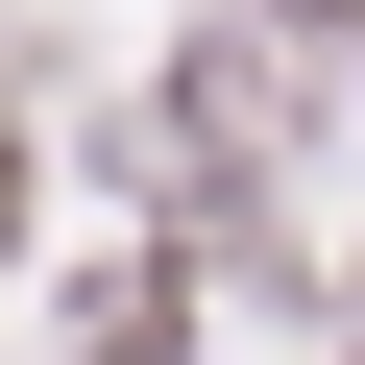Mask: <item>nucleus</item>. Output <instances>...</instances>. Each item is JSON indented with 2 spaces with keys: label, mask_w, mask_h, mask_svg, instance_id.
<instances>
[{
  "label": "nucleus",
  "mask_w": 365,
  "mask_h": 365,
  "mask_svg": "<svg viewBox=\"0 0 365 365\" xmlns=\"http://www.w3.org/2000/svg\"><path fill=\"white\" fill-rule=\"evenodd\" d=\"M170 317H195L170 268H98V292H73V365H170Z\"/></svg>",
  "instance_id": "obj_1"
}]
</instances>
